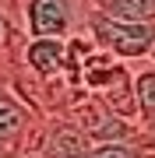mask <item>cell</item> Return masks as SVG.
<instances>
[{
    "label": "cell",
    "mask_w": 155,
    "mask_h": 158,
    "mask_svg": "<svg viewBox=\"0 0 155 158\" xmlns=\"http://www.w3.org/2000/svg\"><path fill=\"white\" fill-rule=\"evenodd\" d=\"M134 70V102H138V127L155 119V63L152 60H138Z\"/></svg>",
    "instance_id": "obj_4"
},
{
    "label": "cell",
    "mask_w": 155,
    "mask_h": 158,
    "mask_svg": "<svg viewBox=\"0 0 155 158\" xmlns=\"http://www.w3.org/2000/svg\"><path fill=\"white\" fill-rule=\"evenodd\" d=\"M148 60H152V63H155V49H152V56H148Z\"/></svg>",
    "instance_id": "obj_10"
},
{
    "label": "cell",
    "mask_w": 155,
    "mask_h": 158,
    "mask_svg": "<svg viewBox=\"0 0 155 158\" xmlns=\"http://www.w3.org/2000/svg\"><path fill=\"white\" fill-rule=\"evenodd\" d=\"M99 14L116 18V21H134V25H155V0H113Z\"/></svg>",
    "instance_id": "obj_5"
},
{
    "label": "cell",
    "mask_w": 155,
    "mask_h": 158,
    "mask_svg": "<svg viewBox=\"0 0 155 158\" xmlns=\"http://www.w3.org/2000/svg\"><path fill=\"white\" fill-rule=\"evenodd\" d=\"M88 14V0H21L18 28H25V39H71L85 32Z\"/></svg>",
    "instance_id": "obj_1"
},
{
    "label": "cell",
    "mask_w": 155,
    "mask_h": 158,
    "mask_svg": "<svg viewBox=\"0 0 155 158\" xmlns=\"http://www.w3.org/2000/svg\"><path fill=\"white\" fill-rule=\"evenodd\" d=\"M141 144H144V151H148V155H155V119L141 127Z\"/></svg>",
    "instance_id": "obj_8"
},
{
    "label": "cell",
    "mask_w": 155,
    "mask_h": 158,
    "mask_svg": "<svg viewBox=\"0 0 155 158\" xmlns=\"http://www.w3.org/2000/svg\"><path fill=\"white\" fill-rule=\"evenodd\" d=\"M88 39H92L102 53H109L120 63H138L148 60L155 49V25H134V21H116V18H106L92 11L85 25Z\"/></svg>",
    "instance_id": "obj_3"
},
{
    "label": "cell",
    "mask_w": 155,
    "mask_h": 158,
    "mask_svg": "<svg viewBox=\"0 0 155 158\" xmlns=\"http://www.w3.org/2000/svg\"><path fill=\"white\" fill-rule=\"evenodd\" d=\"M88 158H148L141 141H116V144H92Z\"/></svg>",
    "instance_id": "obj_6"
},
{
    "label": "cell",
    "mask_w": 155,
    "mask_h": 158,
    "mask_svg": "<svg viewBox=\"0 0 155 158\" xmlns=\"http://www.w3.org/2000/svg\"><path fill=\"white\" fill-rule=\"evenodd\" d=\"M18 35H21V28L14 25V18L0 7V60L7 56V53L14 49V42H18Z\"/></svg>",
    "instance_id": "obj_7"
},
{
    "label": "cell",
    "mask_w": 155,
    "mask_h": 158,
    "mask_svg": "<svg viewBox=\"0 0 155 158\" xmlns=\"http://www.w3.org/2000/svg\"><path fill=\"white\" fill-rule=\"evenodd\" d=\"M42 119L35 109L14 91L11 77H7V67L0 63V155L21 158L25 151L35 148V137L42 130Z\"/></svg>",
    "instance_id": "obj_2"
},
{
    "label": "cell",
    "mask_w": 155,
    "mask_h": 158,
    "mask_svg": "<svg viewBox=\"0 0 155 158\" xmlns=\"http://www.w3.org/2000/svg\"><path fill=\"white\" fill-rule=\"evenodd\" d=\"M148 158H155V155H148Z\"/></svg>",
    "instance_id": "obj_11"
},
{
    "label": "cell",
    "mask_w": 155,
    "mask_h": 158,
    "mask_svg": "<svg viewBox=\"0 0 155 158\" xmlns=\"http://www.w3.org/2000/svg\"><path fill=\"white\" fill-rule=\"evenodd\" d=\"M113 4V0H88V7H92V11H102V7H109Z\"/></svg>",
    "instance_id": "obj_9"
}]
</instances>
